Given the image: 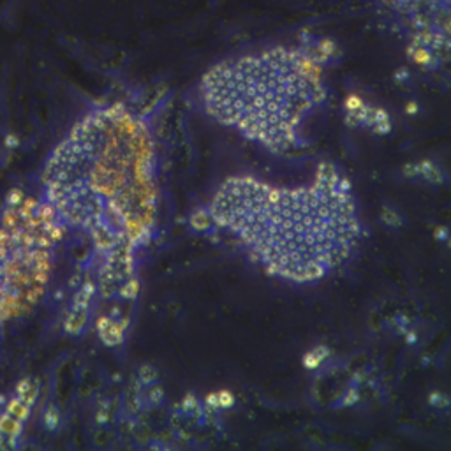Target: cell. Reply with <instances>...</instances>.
Returning <instances> with one entry per match:
<instances>
[{
	"label": "cell",
	"instance_id": "cell-1",
	"mask_svg": "<svg viewBox=\"0 0 451 451\" xmlns=\"http://www.w3.org/2000/svg\"><path fill=\"white\" fill-rule=\"evenodd\" d=\"M157 109L124 101L97 104L56 145L42 172L44 201L64 227L90 238L102 284L133 275L159 215ZM126 294V293H124Z\"/></svg>",
	"mask_w": 451,
	"mask_h": 451
},
{
	"label": "cell",
	"instance_id": "cell-2",
	"mask_svg": "<svg viewBox=\"0 0 451 451\" xmlns=\"http://www.w3.org/2000/svg\"><path fill=\"white\" fill-rule=\"evenodd\" d=\"M201 217L208 231L227 238L266 275L296 286L342 268L365 238L353 187L330 164L301 186L233 176L215 191Z\"/></svg>",
	"mask_w": 451,
	"mask_h": 451
},
{
	"label": "cell",
	"instance_id": "cell-3",
	"mask_svg": "<svg viewBox=\"0 0 451 451\" xmlns=\"http://www.w3.org/2000/svg\"><path fill=\"white\" fill-rule=\"evenodd\" d=\"M325 64L300 42L275 44L221 60L193 88L203 115L273 154L308 145V129L328 104Z\"/></svg>",
	"mask_w": 451,
	"mask_h": 451
},
{
	"label": "cell",
	"instance_id": "cell-4",
	"mask_svg": "<svg viewBox=\"0 0 451 451\" xmlns=\"http://www.w3.org/2000/svg\"><path fill=\"white\" fill-rule=\"evenodd\" d=\"M21 432H23V421L16 420L11 414H7L6 411H2V414H0V438L6 439L9 450L18 448Z\"/></svg>",
	"mask_w": 451,
	"mask_h": 451
},
{
	"label": "cell",
	"instance_id": "cell-5",
	"mask_svg": "<svg viewBox=\"0 0 451 451\" xmlns=\"http://www.w3.org/2000/svg\"><path fill=\"white\" fill-rule=\"evenodd\" d=\"M2 409L6 411L7 414H11L13 418H16V420L23 421V423H25V421L28 420V416H30L32 407L28 406L27 402H23V400H21L20 397L13 395L11 399H7V402L4 404Z\"/></svg>",
	"mask_w": 451,
	"mask_h": 451
},
{
	"label": "cell",
	"instance_id": "cell-6",
	"mask_svg": "<svg viewBox=\"0 0 451 451\" xmlns=\"http://www.w3.org/2000/svg\"><path fill=\"white\" fill-rule=\"evenodd\" d=\"M385 6H388L390 9L395 11V13H404V11L411 9L413 6H416V4L423 2V0H381ZM431 2V0H428Z\"/></svg>",
	"mask_w": 451,
	"mask_h": 451
},
{
	"label": "cell",
	"instance_id": "cell-7",
	"mask_svg": "<svg viewBox=\"0 0 451 451\" xmlns=\"http://www.w3.org/2000/svg\"><path fill=\"white\" fill-rule=\"evenodd\" d=\"M25 200V194L20 187H13L6 196V207H20L21 201Z\"/></svg>",
	"mask_w": 451,
	"mask_h": 451
},
{
	"label": "cell",
	"instance_id": "cell-8",
	"mask_svg": "<svg viewBox=\"0 0 451 451\" xmlns=\"http://www.w3.org/2000/svg\"><path fill=\"white\" fill-rule=\"evenodd\" d=\"M44 423H46V428H55L56 425H59V413H56L55 409H49L44 413Z\"/></svg>",
	"mask_w": 451,
	"mask_h": 451
},
{
	"label": "cell",
	"instance_id": "cell-9",
	"mask_svg": "<svg viewBox=\"0 0 451 451\" xmlns=\"http://www.w3.org/2000/svg\"><path fill=\"white\" fill-rule=\"evenodd\" d=\"M32 385H34V381H32V379H21V381H18L16 388H14V395L23 397L25 393H27L28 390L32 388Z\"/></svg>",
	"mask_w": 451,
	"mask_h": 451
},
{
	"label": "cell",
	"instance_id": "cell-10",
	"mask_svg": "<svg viewBox=\"0 0 451 451\" xmlns=\"http://www.w3.org/2000/svg\"><path fill=\"white\" fill-rule=\"evenodd\" d=\"M7 293V279H6V268H4V263L0 261V303H2L4 294ZM2 318H0V326H2Z\"/></svg>",
	"mask_w": 451,
	"mask_h": 451
},
{
	"label": "cell",
	"instance_id": "cell-11",
	"mask_svg": "<svg viewBox=\"0 0 451 451\" xmlns=\"http://www.w3.org/2000/svg\"><path fill=\"white\" fill-rule=\"evenodd\" d=\"M16 145H18L16 138H14V136L6 138V147H16Z\"/></svg>",
	"mask_w": 451,
	"mask_h": 451
},
{
	"label": "cell",
	"instance_id": "cell-12",
	"mask_svg": "<svg viewBox=\"0 0 451 451\" xmlns=\"http://www.w3.org/2000/svg\"><path fill=\"white\" fill-rule=\"evenodd\" d=\"M7 402V397L6 395H0V407H4V404Z\"/></svg>",
	"mask_w": 451,
	"mask_h": 451
},
{
	"label": "cell",
	"instance_id": "cell-13",
	"mask_svg": "<svg viewBox=\"0 0 451 451\" xmlns=\"http://www.w3.org/2000/svg\"><path fill=\"white\" fill-rule=\"evenodd\" d=\"M0 414H2V411H0Z\"/></svg>",
	"mask_w": 451,
	"mask_h": 451
}]
</instances>
